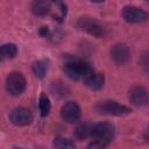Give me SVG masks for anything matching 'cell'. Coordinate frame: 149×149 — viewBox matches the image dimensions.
<instances>
[{
  "label": "cell",
  "instance_id": "6da1fadb",
  "mask_svg": "<svg viewBox=\"0 0 149 149\" xmlns=\"http://www.w3.org/2000/svg\"><path fill=\"white\" fill-rule=\"evenodd\" d=\"M63 70L65 74L72 80H79V79L84 80L91 72H93L92 68L87 62L73 57H68L65 59L63 64Z\"/></svg>",
  "mask_w": 149,
  "mask_h": 149
},
{
  "label": "cell",
  "instance_id": "7a4b0ae2",
  "mask_svg": "<svg viewBox=\"0 0 149 149\" xmlns=\"http://www.w3.org/2000/svg\"><path fill=\"white\" fill-rule=\"evenodd\" d=\"M94 109L99 114L112 115V116H126L132 113V109L125 105H121L114 100L99 101L94 105Z\"/></svg>",
  "mask_w": 149,
  "mask_h": 149
},
{
  "label": "cell",
  "instance_id": "3957f363",
  "mask_svg": "<svg viewBox=\"0 0 149 149\" xmlns=\"http://www.w3.org/2000/svg\"><path fill=\"white\" fill-rule=\"evenodd\" d=\"M5 87L7 93L12 97H17L22 94L23 91L26 90V79L23 74L17 71H13L8 73V76L6 77Z\"/></svg>",
  "mask_w": 149,
  "mask_h": 149
},
{
  "label": "cell",
  "instance_id": "277c9868",
  "mask_svg": "<svg viewBox=\"0 0 149 149\" xmlns=\"http://www.w3.org/2000/svg\"><path fill=\"white\" fill-rule=\"evenodd\" d=\"M76 26L79 30L85 31V33H87V34H90L94 37H98V38L102 37L105 35V28L95 19H93L91 16H87V15L80 16L78 19Z\"/></svg>",
  "mask_w": 149,
  "mask_h": 149
},
{
  "label": "cell",
  "instance_id": "5b68a950",
  "mask_svg": "<svg viewBox=\"0 0 149 149\" xmlns=\"http://www.w3.org/2000/svg\"><path fill=\"white\" fill-rule=\"evenodd\" d=\"M115 134V128L109 122H98L94 123L92 127V134L91 136L94 140H100L107 144L111 143Z\"/></svg>",
  "mask_w": 149,
  "mask_h": 149
},
{
  "label": "cell",
  "instance_id": "8992f818",
  "mask_svg": "<svg viewBox=\"0 0 149 149\" xmlns=\"http://www.w3.org/2000/svg\"><path fill=\"white\" fill-rule=\"evenodd\" d=\"M121 14L123 20L128 23H142L149 19V13L136 6H125Z\"/></svg>",
  "mask_w": 149,
  "mask_h": 149
},
{
  "label": "cell",
  "instance_id": "52a82bcc",
  "mask_svg": "<svg viewBox=\"0 0 149 149\" xmlns=\"http://www.w3.org/2000/svg\"><path fill=\"white\" fill-rule=\"evenodd\" d=\"M33 119H34L33 113L30 112V109L26 107H15L9 113V121L19 127L30 125L33 122Z\"/></svg>",
  "mask_w": 149,
  "mask_h": 149
},
{
  "label": "cell",
  "instance_id": "ba28073f",
  "mask_svg": "<svg viewBox=\"0 0 149 149\" xmlns=\"http://www.w3.org/2000/svg\"><path fill=\"white\" fill-rule=\"evenodd\" d=\"M81 115L80 107L74 101H68L62 106L61 109V118L66 123H76L79 121Z\"/></svg>",
  "mask_w": 149,
  "mask_h": 149
},
{
  "label": "cell",
  "instance_id": "9c48e42d",
  "mask_svg": "<svg viewBox=\"0 0 149 149\" xmlns=\"http://www.w3.org/2000/svg\"><path fill=\"white\" fill-rule=\"evenodd\" d=\"M128 99L132 105L136 107H143L149 101V94L143 86L134 85L128 90Z\"/></svg>",
  "mask_w": 149,
  "mask_h": 149
},
{
  "label": "cell",
  "instance_id": "30bf717a",
  "mask_svg": "<svg viewBox=\"0 0 149 149\" xmlns=\"http://www.w3.org/2000/svg\"><path fill=\"white\" fill-rule=\"evenodd\" d=\"M109 54H111L112 61L116 65H119V66L127 64L128 61H129V58H130L129 49H128V47L125 43H115L111 48Z\"/></svg>",
  "mask_w": 149,
  "mask_h": 149
},
{
  "label": "cell",
  "instance_id": "8fae6325",
  "mask_svg": "<svg viewBox=\"0 0 149 149\" xmlns=\"http://www.w3.org/2000/svg\"><path fill=\"white\" fill-rule=\"evenodd\" d=\"M104 81H105V78H104V74L102 73H99V72H91L85 79H84V84L92 91H99L104 86Z\"/></svg>",
  "mask_w": 149,
  "mask_h": 149
},
{
  "label": "cell",
  "instance_id": "7c38bea8",
  "mask_svg": "<svg viewBox=\"0 0 149 149\" xmlns=\"http://www.w3.org/2000/svg\"><path fill=\"white\" fill-rule=\"evenodd\" d=\"M33 14L37 16H44L51 12V2L49 1H34L30 5Z\"/></svg>",
  "mask_w": 149,
  "mask_h": 149
},
{
  "label": "cell",
  "instance_id": "4fadbf2b",
  "mask_svg": "<svg viewBox=\"0 0 149 149\" xmlns=\"http://www.w3.org/2000/svg\"><path fill=\"white\" fill-rule=\"evenodd\" d=\"M92 127L93 125L90 122H81L77 126V128L74 129V136L78 140H84L88 136H91L92 134Z\"/></svg>",
  "mask_w": 149,
  "mask_h": 149
},
{
  "label": "cell",
  "instance_id": "5bb4252c",
  "mask_svg": "<svg viewBox=\"0 0 149 149\" xmlns=\"http://www.w3.org/2000/svg\"><path fill=\"white\" fill-rule=\"evenodd\" d=\"M17 54V48L14 43H5L1 45L0 48V55H1V59H10L14 58Z\"/></svg>",
  "mask_w": 149,
  "mask_h": 149
},
{
  "label": "cell",
  "instance_id": "9a60e30c",
  "mask_svg": "<svg viewBox=\"0 0 149 149\" xmlns=\"http://www.w3.org/2000/svg\"><path fill=\"white\" fill-rule=\"evenodd\" d=\"M31 69H33L34 74L38 79H42V78H44V76H45V73L48 71V61H45V59L36 61V62L33 63Z\"/></svg>",
  "mask_w": 149,
  "mask_h": 149
},
{
  "label": "cell",
  "instance_id": "2e32d148",
  "mask_svg": "<svg viewBox=\"0 0 149 149\" xmlns=\"http://www.w3.org/2000/svg\"><path fill=\"white\" fill-rule=\"evenodd\" d=\"M50 91H51V93H52L55 97H57V98H63V97L68 95V93H69V87H68L64 83L57 80V81H54V83L51 84Z\"/></svg>",
  "mask_w": 149,
  "mask_h": 149
},
{
  "label": "cell",
  "instance_id": "e0dca14e",
  "mask_svg": "<svg viewBox=\"0 0 149 149\" xmlns=\"http://www.w3.org/2000/svg\"><path fill=\"white\" fill-rule=\"evenodd\" d=\"M50 109H51L50 100H49L48 95L44 92H42L38 98V111H40L41 116H47L50 113Z\"/></svg>",
  "mask_w": 149,
  "mask_h": 149
},
{
  "label": "cell",
  "instance_id": "ac0fdd59",
  "mask_svg": "<svg viewBox=\"0 0 149 149\" xmlns=\"http://www.w3.org/2000/svg\"><path fill=\"white\" fill-rule=\"evenodd\" d=\"M55 149H74V143L64 136H56L54 139Z\"/></svg>",
  "mask_w": 149,
  "mask_h": 149
},
{
  "label": "cell",
  "instance_id": "d6986e66",
  "mask_svg": "<svg viewBox=\"0 0 149 149\" xmlns=\"http://www.w3.org/2000/svg\"><path fill=\"white\" fill-rule=\"evenodd\" d=\"M139 65L146 73L149 74V50H144L141 52L139 58Z\"/></svg>",
  "mask_w": 149,
  "mask_h": 149
},
{
  "label": "cell",
  "instance_id": "ffe728a7",
  "mask_svg": "<svg viewBox=\"0 0 149 149\" xmlns=\"http://www.w3.org/2000/svg\"><path fill=\"white\" fill-rule=\"evenodd\" d=\"M107 146H108L107 143H105V142H102L100 140H94L93 139V141H91L88 143L87 149H105Z\"/></svg>",
  "mask_w": 149,
  "mask_h": 149
},
{
  "label": "cell",
  "instance_id": "44dd1931",
  "mask_svg": "<svg viewBox=\"0 0 149 149\" xmlns=\"http://www.w3.org/2000/svg\"><path fill=\"white\" fill-rule=\"evenodd\" d=\"M40 34H41L42 36H44V37L49 36V35H50V29H49V27H41Z\"/></svg>",
  "mask_w": 149,
  "mask_h": 149
},
{
  "label": "cell",
  "instance_id": "7402d4cb",
  "mask_svg": "<svg viewBox=\"0 0 149 149\" xmlns=\"http://www.w3.org/2000/svg\"><path fill=\"white\" fill-rule=\"evenodd\" d=\"M143 139H144L147 142H149V127L144 130V133H143Z\"/></svg>",
  "mask_w": 149,
  "mask_h": 149
},
{
  "label": "cell",
  "instance_id": "603a6c76",
  "mask_svg": "<svg viewBox=\"0 0 149 149\" xmlns=\"http://www.w3.org/2000/svg\"><path fill=\"white\" fill-rule=\"evenodd\" d=\"M13 149H23V148H13Z\"/></svg>",
  "mask_w": 149,
  "mask_h": 149
}]
</instances>
